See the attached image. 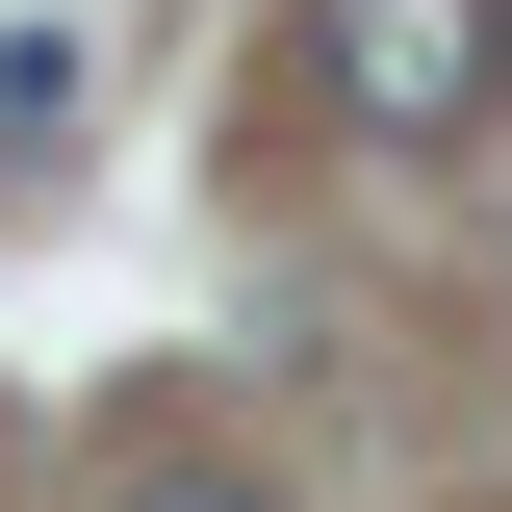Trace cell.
<instances>
[{
  "mask_svg": "<svg viewBox=\"0 0 512 512\" xmlns=\"http://www.w3.org/2000/svg\"><path fill=\"white\" fill-rule=\"evenodd\" d=\"M308 77L384 128V154H436V128L512 103V0H308Z\"/></svg>",
  "mask_w": 512,
  "mask_h": 512,
  "instance_id": "6da1fadb",
  "label": "cell"
},
{
  "mask_svg": "<svg viewBox=\"0 0 512 512\" xmlns=\"http://www.w3.org/2000/svg\"><path fill=\"white\" fill-rule=\"evenodd\" d=\"M128 512H256V487H231V461H154V487H128Z\"/></svg>",
  "mask_w": 512,
  "mask_h": 512,
  "instance_id": "7a4b0ae2",
  "label": "cell"
}]
</instances>
